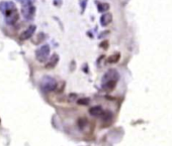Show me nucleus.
<instances>
[{"label": "nucleus", "mask_w": 172, "mask_h": 146, "mask_svg": "<svg viewBox=\"0 0 172 146\" xmlns=\"http://www.w3.org/2000/svg\"><path fill=\"white\" fill-rule=\"evenodd\" d=\"M59 63V56L57 55V53H53L52 56L50 57L49 61L46 65V68L47 69H54L57 65Z\"/></svg>", "instance_id": "7"}, {"label": "nucleus", "mask_w": 172, "mask_h": 146, "mask_svg": "<svg viewBox=\"0 0 172 146\" xmlns=\"http://www.w3.org/2000/svg\"><path fill=\"white\" fill-rule=\"evenodd\" d=\"M120 80V74L114 69H110L103 75L101 79V88L104 91L110 92L117 86V83Z\"/></svg>", "instance_id": "1"}, {"label": "nucleus", "mask_w": 172, "mask_h": 146, "mask_svg": "<svg viewBox=\"0 0 172 146\" xmlns=\"http://www.w3.org/2000/svg\"><path fill=\"white\" fill-rule=\"evenodd\" d=\"M18 18H20V14H18V12L16 11V12L12 13L11 15H9V16L5 17V21L8 25H13L18 21Z\"/></svg>", "instance_id": "10"}, {"label": "nucleus", "mask_w": 172, "mask_h": 146, "mask_svg": "<svg viewBox=\"0 0 172 146\" xmlns=\"http://www.w3.org/2000/svg\"><path fill=\"white\" fill-rule=\"evenodd\" d=\"M54 5L60 7L61 5H62V0H54Z\"/></svg>", "instance_id": "16"}, {"label": "nucleus", "mask_w": 172, "mask_h": 146, "mask_svg": "<svg viewBox=\"0 0 172 146\" xmlns=\"http://www.w3.org/2000/svg\"><path fill=\"white\" fill-rule=\"evenodd\" d=\"M87 124H88V121H87V119H85V118H80V119H79V121H78V126H79L80 129H83Z\"/></svg>", "instance_id": "13"}, {"label": "nucleus", "mask_w": 172, "mask_h": 146, "mask_svg": "<svg viewBox=\"0 0 172 146\" xmlns=\"http://www.w3.org/2000/svg\"><path fill=\"white\" fill-rule=\"evenodd\" d=\"M112 21V13H104L100 17V24L101 26H108L110 22Z\"/></svg>", "instance_id": "9"}, {"label": "nucleus", "mask_w": 172, "mask_h": 146, "mask_svg": "<svg viewBox=\"0 0 172 146\" xmlns=\"http://www.w3.org/2000/svg\"><path fill=\"white\" fill-rule=\"evenodd\" d=\"M104 112L101 106H93L89 109V114L94 117H101V115Z\"/></svg>", "instance_id": "8"}, {"label": "nucleus", "mask_w": 172, "mask_h": 146, "mask_svg": "<svg viewBox=\"0 0 172 146\" xmlns=\"http://www.w3.org/2000/svg\"><path fill=\"white\" fill-rule=\"evenodd\" d=\"M41 90L43 92H53L58 87V82L51 76H44L41 80Z\"/></svg>", "instance_id": "2"}, {"label": "nucleus", "mask_w": 172, "mask_h": 146, "mask_svg": "<svg viewBox=\"0 0 172 146\" xmlns=\"http://www.w3.org/2000/svg\"><path fill=\"white\" fill-rule=\"evenodd\" d=\"M89 103H90V99L89 98H82V99H79L77 101L78 105H83V106H87Z\"/></svg>", "instance_id": "14"}, {"label": "nucleus", "mask_w": 172, "mask_h": 146, "mask_svg": "<svg viewBox=\"0 0 172 146\" xmlns=\"http://www.w3.org/2000/svg\"><path fill=\"white\" fill-rule=\"evenodd\" d=\"M87 3H88V0H79L80 8H81V13H84V11H85V9H86Z\"/></svg>", "instance_id": "15"}, {"label": "nucleus", "mask_w": 172, "mask_h": 146, "mask_svg": "<svg viewBox=\"0 0 172 146\" xmlns=\"http://www.w3.org/2000/svg\"><path fill=\"white\" fill-rule=\"evenodd\" d=\"M36 29H37V26L36 25H29L28 28H26L25 30H24V31L20 33V40L21 41H24V40H29V38L34 34V32H36Z\"/></svg>", "instance_id": "6"}, {"label": "nucleus", "mask_w": 172, "mask_h": 146, "mask_svg": "<svg viewBox=\"0 0 172 146\" xmlns=\"http://www.w3.org/2000/svg\"><path fill=\"white\" fill-rule=\"evenodd\" d=\"M118 60H120V53H114V55L110 56L106 61L109 64H114V63H117Z\"/></svg>", "instance_id": "12"}, {"label": "nucleus", "mask_w": 172, "mask_h": 146, "mask_svg": "<svg viewBox=\"0 0 172 146\" xmlns=\"http://www.w3.org/2000/svg\"><path fill=\"white\" fill-rule=\"evenodd\" d=\"M0 11L5 17H7L12 13L16 12L17 9L12 1H2L0 2Z\"/></svg>", "instance_id": "5"}, {"label": "nucleus", "mask_w": 172, "mask_h": 146, "mask_svg": "<svg viewBox=\"0 0 172 146\" xmlns=\"http://www.w3.org/2000/svg\"><path fill=\"white\" fill-rule=\"evenodd\" d=\"M50 51H51V48H50L49 44H44V45H42V47H40L36 51L37 60L40 61V63H45V61L49 59Z\"/></svg>", "instance_id": "4"}, {"label": "nucleus", "mask_w": 172, "mask_h": 146, "mask_svg": "<svg viewBox=\"0 0 172 146\" xmlns=\"http://www.w3.org/2000/svg\"><path fill=\"white\" fill-rule=\"evenodd\" d=\"M21 14L26 20H33L36 15V7L33 5L30 0H24L21 7Z\"/></svg>", "instance_id": "3"}, {"label": "nucleus", "mask_w": 172, "mask_h": 146, "mask_svg": "<svg viewBox=\"0 0 172 146\" xmlns=\"http://www.w3.org/2000/svg\"><path fill=\"white\" fill-rule=\"evenodd\" d=\"M109 9L108 3H98L97 4V10L98 12H106Z\"/></svg>", "instance_id": "11"}]
</instances>
